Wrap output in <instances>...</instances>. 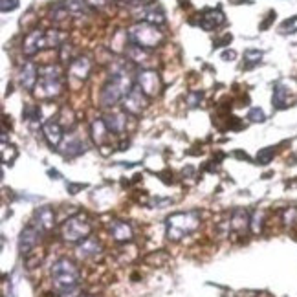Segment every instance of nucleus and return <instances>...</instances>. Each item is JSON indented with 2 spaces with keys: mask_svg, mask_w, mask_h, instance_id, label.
<instances>
[{
  "mask_svg": "<svg viewBox=\"0 0 297 297\" xmlns=\"http://www.w3.org/2000/svg\"><path fill=\"white\" fill-rule=\"evenodd\" d=\"M134 86L136 84L132 81V75L129 74V70L123 65H117L110 74L109 83L105 84V88L101 90V105L103 107H114L117 101L125 99V96Z\"/></svg>",
  "mask_w": 297,
  "mask_h": 297,
  "instance_id": "nucleus-1",
  "label": "nucleus"
},
{
  "mask_svg": "<svg viewBox=\"0 0 297 297\" xmlns=\"http://www.w3.org/2000/svg\"><path fill=\"white\" fill-rule=\"evenodd\" d=\"M52 275V283L55 286V290L61 294H72V292L77 288L79 284V268L77 264L70 260V259H59L52 264L50 270Z\"/></svg>",
  "mask_w": 297,
  "mask_h": 297,
  "instance_id": "nucleus-2",
  "label": "nucleus"
},
{
  "mask_svg": "<svg viewBox=\"0 0 297 297\" xmlns=\"http://www.w3.org/2000/svg\"><path fill=\"white\" fill-rule=\"evenodd\" d=\"M200 226V215L196 211H186V213H175L167 219V239L182 240L184 237L196 231Z\"/></svg>",
  "mask_w": 297,
  "mask_h": 297,
  "instance_id": "nucleus-3",
  "label": "nucleus"
},
{
  "mask_svg": "<svg viewBox=\"0 0 297 297\" xmlns=\"http://www.w3.org/2000/svg\"><path fill=\"white\" fill-rule=\"evenodd\" d=\"M63 90V74L55 65H48L39 68V81H37V96L39 97H55Z\"/></svg>",
  "mask_w": 297,
  "mask_h": 297,
  "instance_id": "nucleus-4",
  "label": "nucleus"
},
{
  "mask_svg": "<svg viewBox=\"0 0 297 297\" xmlns=\"http://www.w3.org/2000/svg\"><path fill=\"white\" fill-rule=\"evenodd\" d=\"M92 233V224L88 220V215L86 213H77L74 217H68V219L63 222L61 226V235L66 242H83L84 239H88Z\"/></svg>",
  "mask_w": 297,
  "mask_h": 297,
  "instance_id": "nucleus-5",
  "label": "nucleus"
},
{
  "mask_svg": "<svg viewBox=\"0 0 297 297\" xmlns=\"http://www.w3.org/2000/svg\"><path fill=\"white\" fill-rule=\"evenodd\" d=\"M127 37L132 44L142 46L145 50H150V48H156L163 40L162 32L154 26V24H148V22H140L129 30Z\"/></svg>",
  "mask_w": 297,
  "mask_h": 297,
  "instance_id": "nucleus-6",
  "label": "nucleus"
},
{
  "mask_svg": "<svg viewBox=\"0 0 297 297\" xmlns=\"http://www.w3.org/2000/svg\"><path fill=\"white\" fill-rule=\"evenodd\" d=\"M138 86L147 97H154L162 90V79L154 70H143L138 74Z\"/></svg>",
  "mask_w": 297,
  "mask_h": 297,
  "instance_id": "nucleus-7",
  "label": "nucleus"
},
{
  "mask_svg": "<svg viewBox=\"0 0 297 297\" xmlns=\"http://www.w3.org/2000/svg\"><path fill=\"white\" fill-rule=\"evenodd\" d=\"M39 239H40V229L35 224H28L22 231H20V237H19V252L22 255H28L30 252L35 250V246L39 244Z\"/></svg>",
  "mask_w": 297,
  "mask_h": 297,
  "instance_id": "nucleus-8",
  "label": "nucleus"
},
{
  "mask_svg": "<svg viewBox=\"0 0 297 297\" xmlns=\"http://www.w3.org/2000/svg\"><path fill=\"white\" fill-rule=\"evenodd\" d=\"M123 107H125V110H127L129 114L138 116V114H142V110L147 107V96L143 94V90L140 86H134V88L125 96V99H123Z\"/></svg>",
  "mask_w": 297,
  "mask_h": 297,
  "instance_id": "nucleus-9",
  "label": "nucleus"
},
{
  "mask_svg": "<svg viewBox=\"0 0 297 297\" xmlns=\"http://www.w3.org/2000/svg\"><path fill=\"white\" fill-rule=\"evenodd\" d=\"M63 125L57 121V119H48V121L42 125V134H44L46 142L50 147H59L63 140H65V134H63Z\"/></svg>",
  "mask_w": 297,
  "mask_h": 297,
  "instance_id": "nucleus-10",
  "label": "nucleus"
},
{
  "mask_svg": "<svg viewBox=\"0 0 297 297\" xmlns=\"http://www.w3.org/2000/svg\"><path fill=\"white\" fill-rule=\"evenodd\" d=\"M33 224L39 227L40 231H50L55 226V213L50 206L37 207L33 213Z\"/></svg>",
  "mask_w": 297,
  "mask_h": 297,
  "instance_id": "nucleus-11",
  "label": "nucleus"
},
{
  "mask_svg": "<svg viewBox=\"0 0 297 297\" xmlns=\"http://www.w3.org/2000/svg\"><path fill=\"white\" fill-rule=\"evenodd\" d=\"M42 48H46V32H42V30H35V32L30 33L24 40V46H22L24 53L30 55V57L40 52Z\"/></svg>",
  "mask_w": 297,
  "mask_h": 297,
  "instance_id": "nucleus-12",
  "label": "nucleus"
},
{
  "mask_svg": "<svg viewBox=\"0 0 297 297\" xmlns=\"http://www.w3.org/2000/svg\"><path fill=\"white\" fill-rule=\"evenodd\" d=\"M248 227H252V219L246 209H235L229 217V229L237 235H242V233L248 231Z\"/></svg>",
  "mask_w": 297,
  "mask_h": 297,
  "instance_id": "nucleus-13",
  "label": "nucleus"
},
{
  "mask_svg": "<svg viewBox=\"0 0 297 297\" xmlns=\"http://www.w3.org/2000/svg\"><path fill=\"white\" fill-rule=\"evenodd\" d=\"M75 253H77L79 259H84V260H86V259H94L101 253V244H99L97 239L88 237V239H84L83 242H79V246L75 248Z\"/></svg>",
  "mask_w": 297,
  "mask_h": 297,
  "instance_id": "nucleus-14",
  "label": "nucleus"
},
{
  "mask_svg": "<svg viewBox=\"0 0 297 297\" xmlns=\"http://www.w3.org/2000/svg\"><path fill=\"white\" fill-rule=\"evenodd\" d=\"M224 13L220 11V9H207V11H204V15H202L200 19V28L202 30H206V32H213V30H217L219 26H222L224 24Z\"/></svg>",
  "mask_w": 297,
  "mask_h": 297,
  "instance_id": "nucleus-15",
  "label": "nucleus"
},
{
  "mask_svg": "<svg viewBox=\"0 0 297 297\" xmlns=\"http://www.w3.org/2000/svg\"><path fill=\"white\" fill-rule=\"evenodd\" d=\"M63 147H61V152L65 156H68V158H74V156H79L83 154L84 150H86V145H84V142L81 140V138H77V136L70 134L68 138H65L63 140Z\"/></svg>",
  "mask_w": 297,
  "mask_h": 297,
  "instance_id": "nucleus-16",
  "label": "nucleus"
},
{
  "mask_svg": "<svg viewBox=\"0 0 297 297\" xmlns=\"http://www.w3.org/2000/svg\"><path fill=\"white\" fill-rule=\"evenodd\" d=\"M109 229L112 239L117 240V242H129V240H132V227L127 222H123V220H112Z\"/></svg>",
  "mask_w": 297,
  "mask_h": 297,
  "instance_id": "nucleus-17",
  "label": "nucleus"
},
{
  "mask_svg": "<svg viewBox=\"0 0 297 297\" xmlns=\"http://www.w3.org/2000/svg\"><path fill=\"white\" fill-rule=\"evenodd\" d=\"M92 68V61L88 57H77L74 59L70 63V77L79 79V81H84L88 77Z\"/></svg>",
  "mask_w": 297,
  "mask_h": 297,
  "instance_id": "nucleus-18",
  "label": "nucleus"
},
{
  "mask_svg": "<svg viewBox=\"0 0 297 297\" xmlns=\"http://www.w3.org/2000/svg\"><path fill=\"white\" fill-rule=\"evenodd\" d=\"M39 70L33 63H26L20 70V84L24 90H32L33 86H37V81H39Z\"/></svg>",
  "mask_w": 297,
  "mask_h": 297,
  "instance_id": "nucleus-19",
  "label": "nucleus"
},
{
  "mask_svg": "<svg viewBox=\"0 0 297 297\" xmlns=\"http://www.w3.org/2000/svg\"><path fill=\"white\" fill-rule=\"evenodd\" d=\"M103 119L112 134H123L125 129H127V116L121 114V112H110Z\"/></svg>",
  "mask_w": 297,
  "mask_h": 297,
  "instance_id": "nucleus-20",
  "label": "nucleus"
},
{
  "mask_svg": "<svg viewBox=\"0 0 297 297\" xmlns=\"http://www.w3.org/2000/svg\"><path fill=\"white\" fill-rule=\"evenodd\" d=\"M142 19H143V22H148V24L160 26V24H163V22H165V15H163L162 7L152 2L150 6L143 7V9H142Z\"/></svg>",
  "mask_w": 297,
  "mask_h": 297,
  "instance_id": "nucleus-21",
  "label": "nucleus"
},
{
  "mask_svg": "<svg viewBox=\"0 0 297 297\" xmlns=\"http://www.w3.org/2000/svg\"><path fill=\"white\" fill-rule=\"evenodd\" d=\"M110 134H112V132L109 130L105 119H96V121L92 123V138H94V142H96L97 145H101V147H103L105 143H107V140H109Z\"/></svg>",
  "mask_w": 297,
  "mask_h": 297,
  "instance_id": "nucleus-22",
  "label": "nucleus"
},
{
  "mask_svg": "<svg viewBox=\"0 0 297 297\" xmlns=\"http://www.w3.org/2000/svg\"><path fill=\"white\" fill-rule=\"evenodd\" d=\"M65 6L72 15H86L90 11V6L86 0H66Z\"/></svg>",
  "mask_w": 297,
  "mask_h": 297,
  "instance_id": "nucleus-23",
  "label": "nucleus"
},
{
  "mask_svg": "<svg viewBox=\"0 0 297 297\" xmlns=\"http://www.w3.org/2000/svg\"><path fill=\"white\" fill-rule=\"evenodd\" d=\"M273 107L275 109H286L288 107V90L284 86H275L273 90Z\"/></svg>",
  "mask_w": 297,
  "mask_h": 297,
  "instance_id": "nucleus-24",
  "label": "nucleus"
},
{
  "mask_svg": "<svg viewBox=\"0 0 297 297\" xmlns=\"http://www.w3.org/2000/svg\"><path fill=\"white\" fill-rule=\"evenodd\" d=\"M24 119H26L32 127H35V125H39L40 123V109L39 107H33V105H26L24 107Z\"/></svg>",
  "mask_w": 297,
  "mask_h": 297,
  "instance_id": "nucleus-25",
  "label": "nucleus"
},
{
  "mask_svg": "<svg viewBox=\"0 0 297 297\" xmlns=\"http://www.w3.org/2000/svg\"><path fill=\"white\" fill-rule=\"evenodd\" d=\"M273 156H275V148L273 147H266V148H260L255 156V162L259 165H268V163L273 160Z\"/></svg>",
  "mask_w": 297,
  "mask_h": 297,
  "instance_id": "nucleus-26",
  "label": "nucleus"
},
{
  "mask_svg": "<svg viewBox=\"0 0 297 297\" xmlns=\"http://www.w3.org/2000/svg\"><path fill=\"white\" fill-rule=\"evenodd\" d=\"M42 262V253L39 252H30L28 255H24V264H26L28 270H33V268H37V266Z\"/></svg>",
  "mask_w": 297,
  "mask_h": 297,
  "instance_id": "nucleus-27",
  "label": "nucleus"
},
{
  "mask_svg": "<svg viewBox=\"0 0 297 297\" xmlns=\"http://www.w3.org/2000/svg\"><path fill=\"white\" fill-rule=\"evenodd\" d=\"M283 222L286 227H294L297 224V207H286L283 213Z\"/></svg>",
  "mask_w": 297,
  "mask_h": 297,
  "instance_id": "nucleus-28",
  "label": "nucleus"
},
{
  "mask_svg": "<svg viewBox=\"0 0 297 297\" xmlns=\"http://www.w3.org/2000/svg\"><path fill=\"white\" fill-rule=\"evenodd\" d=\"M119 6L129 7V9H134V7H147L152 4V0H116Z\"/></svg>",
  "mask_w": 297,
  "mask_h": 297,
  "instance_id": "nucleus-29",
  "label": "nucleus"
},
{
  "mask_svg": "<svg viewBox=\"0 0 297 297\" xmlns=\"http://www.w3.org/2000/svg\"><path fill=\"white\" fill-rule=\"evenodd\" d=\"M244 59L248 61V63H246V68H252V66H255V65H259V63H260L262 53L257 52V50H248V52L244 53Z\"/></svg>",
  "mask_w": 297,
  "mask_h": 297,
  "instance_id": "nucleus-30",
  "label": "nucleus"
},
{
  "mask_svg": "<svg viewBox=\"0 0 297 297\" xmlns=\"http://www.w3.org/2000/svg\"><path fill=\"white\" fill-rule=\"evenodd\" d=\"M262 220H264V213L262 211H255L252 217V231L260 233L262 231Z\"/></svg>",
  "mask_w": 297,
  "mask_h": 297,
  "instance_id": "nucleus-31",
  "label": "nucleus"
},
{
  "mask_svg": "<svg viewBox=\"0 0 297 297\" xmlns=\"http://www.w3.org/2000/svg\"><path fill=\"white\" fill-rule=\"evenodd\" d=\"M66 17H70V11L66 9L65 4H61V6H55V9L52 11V20H55V22H61V20H65Z\"/></svg>",
  "mask_w": 297,
  "mask_h": 297,
  "instance_id": "nucleus-32",
  "label": "nucleus"
},
{
  "mask_svg": "<svg viewBox=\"0 0 297 297\" xmlns=\"http://www.w3.org/2000/svg\"><path fill=\"white\" fill-rule=\"evenodd\" d=\"M281 32L283 33H296L297 32V15L288 20H284L283 24H281Z\"/></svg>",
  "mask_w": 297,
  "mask_h": 297,
  "instance_id": "nucleus-33",
  "label": "nucleus"
},
{
  "mask_svg": "<svg viewBox=\"0 0 297 297\" xmlns=\"http://www.w3.org/2000/svg\"><path fill=\"white\" fill-rule=\"evenodd\" d=\"M248 119H252V121H255V123H262L266 119V116L260 109H252L250 110V114H248Z\"/></svg>",
  "mask_w": 297,
  "mask_h": 297,
  "instance_id": "nucleus-34",
  "label": "nucleus"
},
{
  "mask_svg": "<svg viewBox=\"0 0 297 297\" xmlns=\"http://www.w3.org/2000/svg\"><path fill=\"white\" fill-rule=\"evenodd\" d=\"M2 11L4 13H7V11H13V9H17L19 7V0H2Z\"/></svg>",
  "mask_w": 297,
  "mask_h": 297,
  "instance_id": "nucleus-35",
  "label": "nucleus"
},
{
  "mask_svg": "<svg viewBox=\"0 0 297 297\" xmlns=\"http://www.w3.org/2000/svg\"><path fill=\"white\" fill-rule=\"evenodd\" d=\"M88 2V6L94 7V9H103V7H107L112 2V0H86Z\"/></svg>",
  "mask_w": 297,
  "mask_h": 297,
  "instance_id": "nucleus-36",
  "label": "nucleus"
},
{
  "mask_svg": "<svg viewBox=\"0 0 297 297\" xmlns=\"http://www.w3.org/2000/svg\"><path fill=\"white\" fill-rule=\"evenodd\" d=\"M200 99L202 101V94H193V96H189V107H196V101Z\"/></svg>",
  "mask_w": 297,
  "mask_h": 297,
  "instance_id": "nucleus-37",
  "label": "nucleus"
},
{
  "mask_svg": "<svg viewBox=\"0 0 297 297\" xmlns=\"http://www.w3.org/2000/svg\"><path fill=\"white\" fill-rule=\"evenodd\" d=\"M84 186H81V184H79V186H74V184H68V191H70L72 194H75L79 191V189H83Z\"/></svg>",
  "mask_w": 297,
  "mask_h": 297,
  "instance_id": "nucleus-38",
  "label": "nucleus"
},
{
  "mask_svg": "<svg viewBox=\"0 0 297 297\" xmlns=\"http://www.w3.org/2000/svg\"><path fill=\"white\" fill-rule=\"evenodd\" d=\"M222 57H224V59H235V53H233V52H224V53H222Z\"/></svg>",
  "mask_w": 297,
  "mask_h": 297,
  "instance_id": "nucleus-39",
  "label": "nucleus"
}]
</instances>
